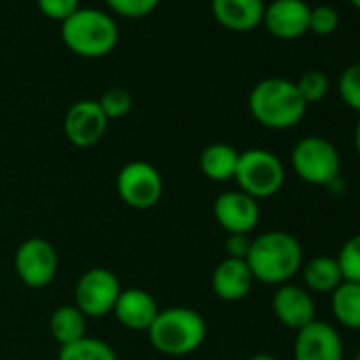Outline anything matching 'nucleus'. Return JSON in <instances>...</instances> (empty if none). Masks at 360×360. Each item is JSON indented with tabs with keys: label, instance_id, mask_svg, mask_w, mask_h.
Instances as JSON below:
<instances>
[{
	"label": "nucleus",
	"instance_id": "17",
	"mask_svg": "<svg viewBox=\"0 0 360 360\" xmlns=\"http://www.w3.org/2000/svg\"><path fill=\"white\" fill-rule=\"evenodd\" d=\"M263 0H212L214 20L231 32H252L263 24Z\"/></svg>",
	"mask_w": 360,
	"mask_h": 360
},
{
	"label": "nucleus",
	"instance_id": "6",
	"mask_svg": "<svg viewBox=\"0 0 360 360\" xmlns=\"http://www.w3.org/2000/svg\"><path fill=\"white\" fill-rule=\"evenodd\" d=\"M292 172L307 185L326 187L341 176V157L333 142L322 136L301 138L290 153Z\"/></svg>",
	"mask_w": 360,
	"mask_h": 360
},
{
	"label": "nucleus",
	"instance_id": "31",
	"mask_svg": "<svg viewBox=\"0 0 360 360\" xmlns=\"http://www.w3.org/2000/svg\"><path fill=\"white\" fill-rule=\"evenodd\" d=\"M326 189H328V193L341 195V193H343V189H345V183H343V178H341V176H339V178H335L330 185H326Z\"/></svg>",
	"mask_w": 360,
	"mask_h": 360
},
{
	"label": "nucleus",
	"instance_id": "23",
	"mask_svg": "<svg viewBox=\"0 0 360 360\" xmlns=\"http://www.w3.org/2000/svg\"><path fill=\"white\" fill-rule=\"evenodd\" d=\"M335 259L339 263L343 282L360 284V233H356L349 240H345Z\"/></svg>",
	"mask_w": 360,
	"mask_h": 360
},
{
	"label": "nucleus",
	"instance_id": "9",
	"mask_svg": "<svg viewBox=\"0 0 360 360\" xmlns=\"http://www.w3.org/2000/svg\"><path fill=\"white\" fill-rule=\"evenodd\" d=\"M60 257L53 244L45 238H28L24 240L13 257V267L18 278L28 288H45L58 276Z\"/></svg>",
	"mask_w": 360,
	"mask_h": 360
},
{
	"label": "nucleus",
	"instance_id": "35",
	"mask_svg": "<svg viewBox=\"0 0 360 360\" xmlns=\"http://www.w3.org/2000/svg\"><path fill=\"white\" fill-rule=\"evenodd\" d=\"M356 360H360V349H358V354H356Z\"/></svg>",
	"mask_w": 360,
	"mask_h": 360
},
{
	"label": "nucleus",
	"instance_id": "1",
	"mask_svg": "<svg viewBox=\"0 0 360 360\" xmlns=\"http://www.w3.org/2000/svg\"><path fill=\"white\" fill-rule=\"evenodd\" d=\"M246 263L252 271L255 282L269 286L288 284L303 265V248L292 233L265 231L252 238Z\"/></svg>",
	"mask_w": 360,
	"mask_h": 360
},
{
	"label": "nucleus",
	"instance_id": "16",
	"mask_svg": "<svg viewBox=\"0 0 360 360\" xmlns=\"http://www.w3.org/2000/svg\"><path fill=\"white\" fill-rule=\"evenodd\" d=\"M212 292L221 301H242L250 295L255 278L244 259H229L225 257L212 271Z\"/></svg>",
	"mask_w": 360,
	"mask_h": 360
},
{
	"label": "nucleus",
	"instance_id": "11",
	"mask_svg": "<svg viewBox=\"0 0 360 360\" xmlns=\"http://www.w3.org/2000/svg\"><path fill=\"white\" fill-rule=\"evenodd\" d=\"M108 129V119L102 112L98 100L75 102L64 117V134L70 144L79 148H89L98 144Z\"/></svg>",
	"mask_w": 360,
	"mask_h": 360
},
{
	"label": "nucleus",
	"instance_id": "18",
	"mask_svg": "<svg viewBox=\"0 0 360 360\" xmlns=\"http://www.w3.org/2000/svg\"><path fill=\"white\" fill-rule=\"evenodd\" d=\"M303 288L311 295H330L341 282V269L335 257L318 255L301 265Z\"/></svg>",
	"mask_w": 360,
	"mask_h": 360
},
{
	"label": "nucleus",
	"instance_id": "5",
	"mask_svg": "<svg viewBox=\"0 0 360 360\" xmlns=\"http://www.w3.org/2000/svg\"><path fill=\"white\" fill-rule=\"evenodd\" d=\"M233 180L238 183L240 191L259 202L280 193L286 180V169L280 157L274 155L271 150L248 148L240 153Z\"/></svg>",
	"mask_w": 360,
	"mask_h": 360
},
{
	"label": "nucleus",
	"instance_id": "7",
	"mask_svg": "<svg viewBox=\"0 0 360 360\" xmlns=\"http://www.w3.org/2000/svg\"><path fill=\"white\" fill-rule=\"evenodd\" d=\"M117 195L131 210H150L163 195V178L148 161H129L117 174Z\"/></svg>",
	"mask_w": 360,
	"mask_h": 360
},
{
	"label": "nucleus",
	"instance_id": "28",
	"mask_svg": "<svg viewBox=\"0 0 360 360\" xmlns=\"http://www.w3.org/2000/svg\"><path fill=\"white\" fill-rule=\"evenodd\" d=\"M161 0H106V5L121 18L127 20H140L150 15Z\"/></svg>",
	"mask_w": 360,
	"mask_h": 360
},
{
	"label": "nucleus",
	"instance_id": "15",
	"mask_svg": "<svg viewBox=\"0 0 360 360\" xmlns=\"http://www.w3.org/2000/svg\"><path fill=\"white\" fill-rule=\"evenodd\" d=\"M159 303L157 299L144 290V288H123L117 303H115V318L121 322V326L129 330H142L146 333L153 320L159 314Z\"/></svg>",
	"mask_w": 360,
	"mask_h": 360
},
{
	"label": "nucleus",
	"instance_id": "25",
	"mask_svg": "<svg viewBox=\"0 0 360 360\" xmlns=\"http://www.w3.org/2000/svg\"><path fill=\"white\" fill-rule=\"evenodd\" d=\"M102 112L106 115V119H121L131 110V94L123 87H110L106 89L100 100H98Z\"/></svg>",
	"mask_w": 360,
	"mask_h": 360
},
{
	"label": "nucleus",
	"instance_id": "22",
	"mask_svg": "<svg viewBox=\"0 0 360 360\" xmlns=\"http://www.w3.org/2000/svg\"><path fill=\"white\" fill-rule=\"evenodd\" d=\"M58 360H119L117 352L102 339L83 337L70 345L60 347Z\"/></svg>",
	"mask_w": 360,
	"mask_h": 360
},
{
	"label": "nucleus",
	"instance_id": "24",
	"mask_svg": "<svg viewBox=\"0 0 360 360\" xmlns=\"http://www.w3.org/2000/svg\"><path fill=\"white\" fill-rule=\"evenodd\" d=\"M295 85H297V89H299V94L307 106L324 100L328 94V77L320 70H309V72L301 75V79Z\"/></svg>",
	"mask_w": 360,
	"mask_h": 360
},
{
	"label": "nucleus",
	"instance_id": "12",
	"mask_svg": "<svg viewBox=\"0 0 360 360\" xmlns=\"http://www.w3.org/2000/svg\"><path fill=\"white\" fill-rule=\"evenodd\" d=\"M292 356L295 360H343L341 335L333 324L314 320L297 330Z\"/></svg>",
	"mask_w": 360,
	"mask_h": 360
},
{
	"label": "nucleus",
	"instance_id": "29",
	"mask_svg": "<svg viewBox=\"0 0 360 360\" xmlns=\"http://www.w3.org/2000/svg\"><path fill=\"white\" fill-rule=\"evenodd\" d=\"M41 13L56 22H66L75 11H79V0H37Z\"/></svg>",
	"mask_w": 360,
	"mask_h": 360
},
{
	"label": "nucleus",
	"instance_id": "26",
	"mask_svg": "<svg viewBox=\"0 0 360 360\" xmlns=\"http://www.w3.org/2000/svg\"><path fill=\"white\" fill-rule=\"evenodd\" d=\"M339 96L345 106L360 112V62L347 66L339 77Z\"/></svg>",
	"mask_w": 360,
	"mask_h": 360
},
{
	"label": "nucleus",
	"instance_id": "13",
	"mask_svg": "<svg viewBox=\"0 0 360 360\" xmlns=\"http://www.w3.org/2000/svg\"><path fill=\"white\" fill-rule=\"evenodd\" d=\"M309 11L305 0H274L265 7L263 24L276 39L295 41L309 32Z\"/></svg>",
	"mask_w": 360,
	"mask_h": 360
},
{
	"label": "nucleus",
	"instance_id": "10",
	"mask_svg": "<svg viewBox=\"0 0 360 360\" xmlns=\"http://www.w3.org/2000/svg\"><path fill=\"white\" fill-rule=\"evenodd\" d=\"M214 221L227 236H250L259 221H261V208L259 202L244 191H225L214 200L212 206Z\"/></svg>",
	"mask_w": 360,
	"mask_h": 360
},
{
	"label": "nucleus",
	"instance_id": "20",
	"mask_svg": "<svg viewBox=\"0 0 360 360\" xmlns=\"http://www.w3.org/2000/svg\"><path fill=\"white\" fill-rule=\"evenodd\" d=\"M49 330L60 347L70 345L87 337V316L77 305H60L49 318Z\"/></svg>",
	"mask_w": 360,
	"mask_h": 360
},
{
	"label": "nucleus",
	"instance_id": "32",
	"mask_svg": "<svg viewBox=\"0 0 360 360\" xmlns=\"http://www.w3.org/2000/svg\"><path fill=\"white\" fill-rule=\"evenodd\" d=\"M248 360H280V358H278V356H274V354L261 352V354H255V356H250Z\"/></svg>",
	"mask_w": 360,
	"mask_h": 360
},
{
	"label": "nucleus",
	"instance_id": "8",
	"mask_svg": "<svg viewBox=\"0 0 360 360\" xmlns=\"http://www.w3.org/2000/svg\"><path fill=\"white\" fill-rule=\"evenodd\" d=\"M119 278L106 267H91L81 274L75 286V305L87 318H102L112 314L121 295Z\"/></svg>",
	"mask_w": 360,
	"mask_h": 360
},
{
	"label": "nucleus",
	"instance_id": "2",
	"mask_svg": "<svg viewBox=\"0 0 360 360\" xmlns=\"http://www.w3.org/2000/svg\"><path fill=\"white\" fill-rule=\"evenodd\" d=\"M248 110L252 119L267 129H290L305 117L307 104L292 81L269 77L250 89Z\"/></svg>",
	"mask_w": 360,
	"mask_h": 360
},
{
	"label": "nucleus",
	"instance_id": "33",
	"mask_svg": "<svg viewBox=\"0 0 360 360\" xmlns=\"http://www.w3.org/2000/svg\"><path fill=\"white\" fill-rule=\"evenodd\" d=\"M354 146H356V153L360 157V119L356 123V129H354Z\"/></svg>",
	"mask_w": 360,
	"mask_h": 360
},
{
	"label": "nucleus",
	"instance_id": "3",
	"mask_svg": "<svg viewBox=\"0 0 360 360\" xmlns=\"http://www.w3.org/2000/svg\"><path fill=\"white\" fill-rule=\"evenodd\" d=\"M150 345L163 356H187L193 354L208 335L206 318L185 305L159 309L157 318L146 330Z\"/></svg>",
	"mask_w": 360,
	"mask_h": 360
},
{
	"label": "nucleus",
	"instance_id": "34",
	"mask_svg": "<svg viewBox=\"0 0 360 360\" xmlns=\"http://www.w3.org/2000/svg\"><path fill=\"white\" fill-rule=\"evenodd\" d=\"M347 3H349L356 11H360V0H347Z\"/></svg>",
	"mask_w": 360,
	"mask_h": 360
},
{
	"label": "nucleus",
	"instance_id": "21",
	"mask_svg": "<svg viewBox=\"0 0 360 360\" xmlns=\"http://www.w3.org/2000/svg\"><path fill=\"white\" fill-rule=\"evenodd\" d=\"M330 305L333 316L341 326L349 330H360V284L341 282L330 292Z\"/></svg>",
	"mask_w": 360,
	"mask_h": 360
},
{
	"label": "nucleus",
	"instance_id": "30",
	"mask_svg": "<svg viewBox=\"0 0 360 360\" xmlns=\"http://www.w3.org/2000/svg\"><path fill=\"white\" fill-rule=\"evenodd\" d=\"M250 246H252L250 236L236 233V236H227V240H225V252H227L229 259H244L246 261V257L250 252Z\"/></svg>",
	"mask_w": 360,
	"mask_h": 360
},
{
	"label": "nucleus",
	"instance_id": "27",
	"mask_svg": "<svg viewBox=\"0 0 360 360\" xmlns=\"http://www.w3.org/2000/svg\"><path fill=\"white\" fill-rule=\"evenodd\" d=\"M339 28V13L328 5H318L309 11V32L318 37H330Z\"/></svg>",
	"mask_w": 360,
	"mask_h": 360
},
{
	"label": "nucleus",
	"instance_id": "19",
	"mask_svg": "<svg viewBox=\"0 0 360 360\" xmlns=\"http://www.w3.org/2000/svg\"><path fill=\"white\" fill-rule=\"evenodd\" d=\"M240 150L225 142L208 144L200 153V169L206 178L214 180V183H227L233 180L236 167H238Z\"/></svg>",
	"mask_w": 360,
	"mask_h": 360
},
{
	"label": "nucleus",
	"instance_id": "14",
	"mask_svg": "<svg viewBox=\"0 0 360 360\" xmlns=\"http://www.w3.org/2000/svg\"><path fill=\"white\" fill-rule=\"evenodd\" d=\"M271 309L278 322L295 333L316 320L314 295L307 292L303 286H297L290 282L276 288L271 297Z\"/></svg>",
	"mask_w": 360,
	"mask_h": 360
},
{
	"label": "nucleus",
	"instance_id": "4",
	"mask_svg": "<svg viewBox=\"0 0 360 360\" xmlns=\"http://www.w3.org/2000/svg\"><path fill=\"white\" fill-rule=\"evenodd\" d=\"M64 45L81 58H104L119 43V28L115 20L100 9L75 11L66 22H62Z\"/></svg>",
	"mask_w": 360,
	"mask_h": 360
}]
</instances>
